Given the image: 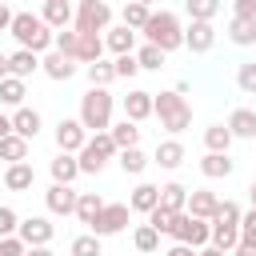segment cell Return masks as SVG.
Masks as SVG:
<instances>
[{
  "label": "cell",
  "instance_id": "obj_1",
  "mask_svg": "<svg viewBox=\"0 0 256 256\" xmlns=\"http://www.w3.org/2000/svg\"><path fill=\"white\" fill-rule=\"evenodd\" d=\"M8 36H16V44H20V48H28V52L44 56V52H52V36H56V32H52L36 12H12Z\"/></svg>",
  "mask_w": 256,
  "mask_h": 256
},
{
  "label": "cell",
  "instance_id": "obj_2",
  "mask_svg": "<svg viewBox=\"0 0 256 256\" xmlns=\"http://www.w3.org/2000/svg\"><path fill=\"white\" fill-rule=\"evenodd\" d=\"M140 36H144V44H156L164 56H168V52H176V48H184V24H180V16H176V12H168V8L152 12V16H148V24L140 28Z\"/></svg>",
  "mask_w": 256,
  "mask_h": 256
},
{
  "label": "cell",
  "instance_id": "obj_3",
  "mask_svg": "<svg viewBox=\"0 0 256 256\" xmlns=\"http://www.w3.org/2000/svg\"><path fill=\"white\" fill-rule=\"evenodd\" d=\"M152 116L160 120V128L168 136H180L188 124H192V104L188 96H180L176 88L172 92H152Z\"/></svg>",
  "mask_w": 256,
  "mask_h": 256
},
{
  "label": "cell",
  "instance_id": "obj_4",
  "mask_svg": "<svg viewBox=\"0 0 256 256\" xmlns=\"http://www.w3.org/2000/svg\"><path fill=\"white\" fill-rule=\"evenodd\" d=\"M112 112H116V96L108 92V88H88L84 96H80V112H76V120L88 128V136L92 132H108L112 128Z\"/></svg>",
  "mask_w": 256,
  "mask_h": 256
},
{
  "label": "cell",
  "instance_id": "obj_5",
  "mask_svg": "<svg viewBox=\"0 0 256 256\" xmlns=\"http://www.w3.org/2000/svg\"><path fill=\"white\" fill-rule=\"evenodd\" d=\"M116 144H112V136L108 132H92L88 136V144L76 152V164H80V176H100L104 172V164L108 160H116Z\"/></svg>",
  "mask_w": 256,
  "mask_h": 256
},
{
  "label": "cell",
  "instance_id": "obj_6",
  "mask_svg": "<svg viewBox=\"0 0 256 256\" xmlns=\"http://www.w3.org/2000/svg\"><path fill=\"white\" fill-rule=\"evenodd\" d=\"M72 28L76 32H108L112 28V4L108 0H80L72 8Z\"/></svg>",
  "mask_w": 256,
  "mask_h": 256
},
{
  "label": "cell",
  "instance_id": "obj_7",
  "mask_svg": "<svg viewBox=\"0 0 256 256\" xmlns=\"http://www.w3.org/2000/svg\"><path fill=\"white\" fill-rule=\"evenodd\" d=\"M128 216H132L128 204H108V200H104V208L96 212V220L88 224V232L100 236V240H104V236H120V232L128 228Z\"/></svg>",
  "mask_w": 256,
  "mask_h": 256
},
{
  "label": "cell",
  "instance_id": "obj_8",
  "mask_svg": "<svg viewBox=\"0 0 256 256\" xmlns=\"http://www.w3.org/2000/svg\"><path fill=\"white\" fill-rule=\"evenodd\" d=\"M212 236V220H200V216H188L180 212L176 216V228H172V244H188V248H204Z\"/></svg>",
  "mask_w": 256,
  "mask_h": 256
},
{
  "label": "cell",
  "instance_id": "obj_9",
  "mask_svg": "<svg viewBox=\"0 0 256 256\" xmlns=\"http://www.w3.org/2000/svg\"><path fill=\"white\" fill-rule=\"evenodd\" d=\"M52 136H56V148H60V152H72V156H76V152L88 144V128H84L76 116H60Z\"/></svg>",
  "mask_w": 256,
  "mask_h": 256
},
{
  "label": "cell",
  "instance_id": "obj_10",
  "mask_svg": "<svg viewBox=\"0 0 256 256\" xmlns=\"http://www.w3.org/2000/svg\"><path fill=\"white\" fill-rule=\"evenodd\" d=\"M16 236H20L28 248H44V244H52L56 224H52V216H24L20 228H16Z\"/></svg>",
  "mask_w": 256,
  "mask_h": 256
},
{
  "label": "cell",
  "instance_id": "obj_11",
  "mask_svg": "<svg viewBox=\"0 0 256 256\" xmlns=\"http://www.w3.org/2000/svg\"><path fill=\"white\" fill-rule=\"evenodd\" d=\"M40 72H44L48 80H56V84H68V80L80 72V64H76L72 56H64V52H56V48H52V52H44V56H40Z\"/></svg>",
  "mask_w": 256,
  "mask_h": 256
},
{
  "label": "cell",
  "instance_id": "obj_12",
  "mask_svg": "<svg viewBox=\"0 0 256 256\" xmlns=\"http://www.w3.org/2000/svg\"><path fill=\"white\" fill-rule=\"evenodd\" d=\"M212 44H216V28H212L208 20H188V28H184V48H188L192 56H204V52H212Z\"/></svg>",
  "mask_w": 256,
  "mask_h": 256
},
{
  "label": "cell",
  "instance_id": "obj_13",
  "mask_svg": "<svg viewBox=\"0 0 256 256\" xmlns=\"http://www.w3.org/2000/svg\"><path fill=\"white\" fill-rule=\"evenodd\" d=\"M76 188L72 184H52L48 192H44V208H48V216H72L76 212Z\"/></svg>",
  "mask_w": 256,
  "mask_h": 256
},
{
  "label": "cell",
  "instance_id": "obj_14",
  "mask_svg": "<svg viewBox=\"0 0 256 256\" xmlns=\"http://www.w3.org/2000/svg\"><path fill=\"white\" fill-rule=\"evenodd\" d=\"M8 116H12V132H16V136H24V140H36V136H40V128H44V116H40L36 108H28V104H24V108H16V112H8Z\"/></svg>",
  "mask_w": 256,
  "mask_h": 256
},
{
  "label": "cell",
  "instance_id": "obj_15",
  "mask_svg": "<svg viewBox=\"0 0 256 256\" xmlns=\"http://www.w3.org/2000/svg\"><path fill=\"white\" fill-rule=\"evenodd\" d=\"M184 156H188V152H184V144H180L176 136H168V140H160V144H156V152H152V164H160L164 172H176V168L184 164Z\"/></svg>",
  "mask_w": 256,
  "mask_h": 256
},
{
  "label": "cell",
  "instance_id": "obj_16",
  "mask_svg": "<svg viewBox=\"0 0 256 256\" xmlns=\"http://www.w3.org/2000/svg\"><path fill=\"white\" fill-rule=\"evenodd\" d=\"M216 208H220V196H216V192H208V188H192V192H188V204H184V212H188V216L212 220V216H216Z\"/></svg>",
  "mask_w": 256,
  "mask_h": 256
},
{
  "label": "cell",
  "instance_id": "obj_17",
  "mask_svg": "<svg viewBox=\"0 0 256 256\" xmlns=\"http://www.w3.org/2000/svg\"><path fill=\"white\" fill-rule=\"evenodd\" d=\"M104 52H112V56H128V52H136V32L124 28V24H112V28L104 32Z\"/></svg>",
  "mask_w": 256,
  "mask_h": 256
},
{
  "label": "cell",
  "instance_id": "obj_18",
  "mask_svg": "<svg viewBox=\"0 0 256 256\" xmlns=\"http://www.w3.org/2000/svg\"><path fill=\"white\" fill-rule=\"evenodd\" d=\"M40 20H44L52 32L72 28V4H64V0H44V4H40Z\"/></svg>",
  "mask_w": 256,
  "mask_h": 256
},
{
  "label": "cell",
  "instance_id": "obj_19",
  "mask_svg": "<svg viewBox=\"0 0 256 256\" xmlns=\"http://www.w3.org/2000/svg\"><path fill=\"white\" fill-rule=\"evenodd\" d=\"M104 56V36L100 32H76V64H96Z\"/></svg>",
  "mask_w": 256,
  "mask_h": 256
},
{
  "label": "cell",
  "instance_id": "obj_20",
  "mask_svg": "<svg viewBox=\"0 0 256 256\" xmlns=\"http://www.w3.org/2000/svg\"><path fill=\"white\" fill-rule=\"evenodd\" d=\"M36 72H40V56H36V52H28V48L8 52V76L28 80V76H36Z\"/></svg>",
  "mask_w": 256,
  "mask_h": 256
},
{
  "label": "cell",
  "instance_id": "obj_21",
  "mask_svg": "<svg viewBox=\"0 0 256 256\" xmlns=\"http://www.w3.org/2000/svg\"><path fill=\"white\" fill-rule=\"evenodd\" d=\"M148 116H152V92H144V88H132V92L124 96V120L140 124V120H148Z\"/></svg>",
  "mask_w": 256,
  "mask_h": 256
},
{
  "label": "cell",
  "instance_id": "obj_22",
  "mask_svg": "<svg viewBox=\"0 0 256 256\" xmlns=\"http://www.w3.org/2000/svg\"><path fill=\"white\" fill-rule=\"evenodd\" d=\"M200 172H204L208 180H228V176L236 172V160H232L228 152H204V160H200Z\"/></svg>",
  "mask_w": 256,
  "mask_h": 256
},
{
  "label": "cell",
  "instance_id": "obj_23",
  "mask_svg": "<svg viewBox=\"0 0 256 256\" xmlns=\"http://www.w3.org/2000/svg\"><path fill=\"white\" fill-rule=\"evenodd\" d=\"M32 184H36V168H32L28 160L4 168V188H8V192H28Z\"/></svg>",
  "mask_w": 256,
  "mask_h": 256
},
{
  "label": "cell",
  "instance_id": "obj_24",
  "mask_svg": "<svg viewBox=\"0 0 256 256\" xmlns=\"http://www.w3.org/2000/svg\"><path fill=\"white\" fill-rule=\"evenodd\" d=\"M48 172H52V184H76L80 164H76V156H72V152H56V156H52V164H48Z\"/></svg>",
  "mask_w": 256,
  "mask_h": 256
},
{
  "label": "cell",
  "instance_id": "obj_25",
  "mask_svg": "<svg viewBox=\"0 0 256 256\" xmlns=\"http://www.w3.org/2000/svg\"><path fill=\"white\" fill-rule=\"evenodd\" d=\"M156 204H160V184H148V180H140V184L132 188V196H128V208H132V212H144V216H148Z\"/></svg>",
  "mask_w": 256,
  "mask_h": 256
},
{
  "label": "cell",
  "instance_id": "obj_26",
  "mask_svg": "<svg viewBox=\"0 0 256 256\" xmlns=\"http://www.w3.org/2000/svg\"><path fill=\"white\" fill-rule=\"evenodd\" d=\"M228 132H232V140H256V112L252 108H232Z\"/></svg>",
  "mask_w": 256,
  "mask_h": 256
},
{
  "label": "cell",
  "instance_id": "obj_27",
  "mask_svg": "<svg viewBox=\"0 0 256 256\" xmlns=\"http://www.w3.org/2000/svg\"><path fill=\"white\" fill-rule=\"evenodd\" d=\"M116 164H120L124 176H144V168L152 164V156L144 148H124V152H116Z\"/></svg>",
  "mask_w": 256,
  "mask_h": 256
},
{
  "label": "cell",
  "instance_id": "obj_28",
  "mask_svg": "<svg viewBox=\"0 0 256 256\" xmlns=\"http://www.w3.org/2000/svg\"><path fill=\"white\" fill-rule=\"evenodd\" d=\"M208 244H212V248H220V252H232V248L240 244V224L212 220V236H208Z\"/></svg>",
  "mask_w": 256,
  "mask_h": 256
},
{
  "label": "cell",
  "instance_id": "obj_29",
  "mask_svg": "<svg viewBox=\"0 0 256 256\" xmlns=\"http://www.w3.org/2000/svg\"><path fill=\"white\" fill-rule=\"evenodd\" d=\"M24 96H28V80H16V76H4L0 80V104L4 108H24Z\"/></svg>",
  "mask_w": 256,
  "mask_h": 256
},
{
  "label": "cell",
  "instance_id": "obj_30",
  "mask_svg": "<svg viewBox=\"0 0 256 256\" xmlns=\"http://www.w3.org/2000/svg\"><path fill=\"white\" fill-rule=\"evenodd\" d=\"M228 40H232L236 48H252V44H256V20L232 16V20H228Z\"/></svg>",
  "mask_w": 256,
  "mask_h": 256
},
{
  "label": "cell",
  "instance_id": "obj_31",
  "mask_svg": "<svg viewBox=\"0 0 256 256\" xmlns=\"http://www.w3.org/2000/svg\"><path fill=\"white\" fill-rule=\"evenodd\" d=\"M84 76H88V88H108L112 80H116V68H112V60H96V64H84Z\"/></svg>",
  "mask_w": 256,
  "mask_h": 256
},
{
  "label": "cell",
  "instance_id": "obj_32",
  "mask_svg": "<svg viewBox=\"0 0 256 256\" xmlns=\"http://www.w3.org/2000/svg\"><path fill=\"white\" fill-rule=\"evenodd\" d=\"M108 136H112V144L124 152V148H140V128L132 124V120H120V124H112L108 128Z\"/></svg>",
  "mask_w": 256,
  "mask_h": 256
},
{
  "label": "cell",
  "instance_id": "obj_33",
  "mask_svg": "<svg viewBox=\"0 0 256 256\" xmlns=\"http://www.w3.org/2000/svg\"><path fill=\"white\" fill-rule=\"evenodd\" d=\"M184 204H188V188H184V184H176V180L160 184V208H168V212H184Z\"/></svg>",
  "mask_w": 256,
  "mask_h": 256
},
{
  "label": "cell",
  "instance_id": "obj_34",
  "mask_svg": "<svg viewBox=\"0 0 256 256\" xmlns=\"http://www.w3.org/2000/svg\"><path fill=\"white\" fill-rule=\"evenodd\" d=\"M100 208H104V196H96V192H80V196H76V212H72V216H76L80 224H92Z\"/></svg>",
  "mask_w": 256,
  "mask_h": 256
},
{
  "label": "cell",
  "instance_id": "obj_35",
  "mask_svg": "<svg viewBox=\"0 0 256 256\" xmlns=\"http://www.w3.org/2000/svg\"><path fill=\"white\" fill-rule=\"evenodd\" d=\"M0 160H4V164H20V160H28V140L16 136V132L4 136V140H0Z\"/></svg>",
  "mask_w": 256,
  "mask_h": 256
},
{
  "label": "cell",
  "instance_id": "obj_36",
  "mask_svg": "<svg viewBox=\"0 0 256 256\" xmlns=\"http://www.w3.org/2000/svg\"><path fill=\"white\" fill-rule=\"evenodd\" d=\"M148 16H152V8H144V4H132V0L120 8V24H124V28H132L136 36H140V28L148 24Z\"/></svg>",
  "mask_w": 256,
  "mask_h": 256
},
{
  "label": "cell",
  "instance_id": "obj_37",
  "mask_svg": "<svg viewBox=\"0 0 256 256\" xmlns=\"http://www.w3.org/2000/svg\"><path fill=\"white\" fill-rule=\"evenodd\" d=\"M204 148H208V152H228V148H232L228 124H208V128H204Z\"/></svg>",
  "mask_w": 256,
  "mask_h": 256
},
{
  "label": "cell",
  "instance_id": "obj_38",
  "mask_svg": "<svg viewBox=\"0 0 256 256\" xmlns=\"http://www.w3.org/2000/svg\"><path fill=\"white\" fill-rule=\"evenodd\" d=\"M164 60H168V56H164L156 44H140V48H136V64H140V72H144V68H148V72H160Z\"/></svg>",
  "mask_w": 256,
  "mask_h": 256
},
{
  "label": "cell",
  "instance_id": "obj_39",
  "mask_svg": "<svg viewBox=\"0 0 256 256\" xmlns=\"http://www.w3.org/2000/svg\"><path fill=\"white\" fill-rule=\"evenodd\" d=\"M132 244H136V252H160V232L152 228V224H140L136 232H132Z\"/></svg>",
  "mask_w": 256,
  "mask_h": 256
},
{
  "label": "cell",
  "instance_id": "obj_40",
  "mask_svg": "<svg viewBox=\"0 0 256 256\" xmlns=\"http://www.w3.org/2000/svg\"><path fill=\"white\" fill-rule=\"evenodd\" d=\"M68 256H104V252H100V236H92V232H80V236L68 244Z\"/></svg>",
  "mask_w": 256,
  "mask_h": 256
},
{
  "label": "cell",
  "instance_id": "obj_41",
  "mask_svg": "<svg viewBox=\"0 0 256 256\" xmlns=\"http://www.w3.org/2000/svg\"><path fill=\"white\" fill-rule=\"evenodd\" d=\"M184 12H188V20H208L212 24V16L220 12V0H184Z\"/></svg>",
  "mask_w": 256,
  "mask_h": 256
},
{
  "label": "cell",
  "instance_id": "obj_42",
  "mask_svg": "<svg viewBox=\"0 0 256 256\" xmlns=\"http://www.w3.org/2000/svg\"><path fill=\"white\" fill-rule=\"evenodd\" d=\"M176 216H180V212H168V208H160V204H156V208L148 212V224H152L160 236H172V228H176Z\"/></svg>",
  "mask_w": 256,
  "mask_h": 256
},
{
  "label": "cell",
  "instance_id": "obj_43",
  "mask_svg": "<svg viewBox=\"0 0 256 256\" xmlns=\"http://www.w3.org/2000/svg\"><path fill=\"white\" fill-rule=\"evenodd\" d=\"M236 88L248 92V96H256V60H244L236 68Z\"/></svg>",
  "mask_w": 256,
  "mask_h": 256
},
{
  "label": "cell",
  "instance_id": "obj_44",
  "mask_svg": "<svg viewBox=\"0 0 256 256\" xmlns=\"http://www.w3.org/2000/svg\"><path fill=\"white\" fill-rule=\"evenodd\" d=\"M52 48L56 52H64V56H72L76 60V28H60L56 36H52Z\"/></svg>",
  "mask_w": 256,
  "mask_h": 256
},
{
  "label": "cell",
  "instance_id": "obj_45",
  "mask_svg": "<svg viewBox=\"0 0 256 256\" xmlns=\"http://www.w3.org/2000/svg\"><path fill=\"white\" fill-rule=\"evenodd\" d=\"M112 68H116V80H132V76L140 72V64H136V52H128V56H116V60H112Z\"/></svg>",
  "mask_w": 256,
  "mask_h": 256
},
{
  "label": "cell",
  "instance_id": "obj_46",
  "mask_svg": "<svg viewBox=\"0 0 256 256\" xmlns=\"http://www.w3.org/2000/svg\"><path fill=\"white\" fill-rule=\"evenodd\" d=\"M16 228H20V216H16V208L0 204V240H4V236H16Z\"/></svg>",
  "mask_w": 256,
  "mask_h": 256
},
{
  "label": "cell",
  "instance_id": "obj_47",
  "mask_svg": "<svg viewBox=\"0 0 256 256\" xmlns=\"http://www.w3.org/2000/svg\"><path fill=\"white\" fill-rule=\"evenodd\" d=\"M240 244H256V208L240 212Z\"/></svg>",
  "mask_w": 256,
  "mask_h": 256
},
{
  "label": "cell",
  "instance_id": "obj_48",
  "mask_svg": "<svg viewBox=\"0 0 256 256\" xmlns=\"http://www.w3.org/2000/svg\"><path fill=\"white\" fill-rule=\"evenodd\" d=\"M240 212H244V208H240L236 200H220V208H216V216H212V220H224V224H240Z\"/></svg>",
  "mask_w": 256,
  "mask_h": 256
},
{
  "label": "cell",
  "instance_id": "obj_49",
  "mask_svg": "<svg viewBox=\"0 0 256 256\" xmlns=\"http://www.w3.org/2000/svg\"><path fill=\"white\" fill-rule=\"evenodd\" d=\"M24 248H28V244H24L20 236H4V240H0V256H24Z\"/></svg>",
  "mask_w": 256,
  "mask_h": 256
},
{
  "label": "cell",
  "instance_id": "obj_50",
  "mask_svg": "<svg viewBox=\"0 0 256 256\" xmlns=\"http://www.w3.org/2000/svg\"><path fill=\"white\" fill-rule=\"evenodd\" d=\"M232 16H248V20H256V0H232Z\"/></svg>",
  "mask_w": 256,
  "mask_h": 256
},
{
  "label": "cell",
  "instance_id": "obj_51",
  "mask_svg": "<svg viewBox=\"0 0 256 256\" xmlns=\"http://www.w3.org/2000/svg\"><path fill=\"white\" fill-rule=\"evenodd\" d=\"M164 256H196V248H188V244H172Z\"/></svg>",
  "mask_w": 256,
  "mask_h": 256
},
{
  "label": "cell",
  "instance_id": "obj_52",
  "mask_svg": "<svg viewBox=\"0 0 256 256\" xmlns=\"http://www.w3.org/2000/svg\"><path fill=\"white\" fill-rule=\"evenodd\" d=\"M228 256H256V244H236Z\"/></svg>",
  "mask_w": 256,
  "mask_h": 256
},
{
  "label": "cell",
  "instance_id": "obj_53",
  "mask_svg": "<svg viewBox=\"0 0 256 256\" xmlns=\"http://www.w3.org/2000/svg\"><path fill=\"white\" fill-rule=\"evenodd\" d=\"M4 136H12V116H8V112H0V140H4Z\"/></svg>",
  "mask_w": 256,
  "mask_h": 256
},
{
  "label": "cell",
  "instance_id": "obj_54",
  "mask_svg": "<svg viewBox=\"0 0 256 256\" xmlns=\"http://www.w3.org/2000/svg\"><path fill=\"white\" fill-rule=\"evenodd\" d=\"M8 24H12V8L0 4V32H8Z\"/></svg>",
  "mask_w": 256,
  "mask_h": 256
},
{
  "label": "cell",
  "instance_id": "obj_55",
  "mask_svg": "<svg viewBox=\"0 0 256 256\" xmlns=\"http://www.w3.org/2000/svg\"><path fill=\"white\" fill-rule=\"evenodd\" d=\"M24 256H56V252L44 244V248H24Z\"/></svg>",
  "mask_w": 256,
  "mask_h": 256
},
{
  "label": "cell",
  "instance_id": "obj_56",
  "mask_svg": "<svg viewBox=\"0 0 256 256\" xmlns=\"http://www.w3.org/2000/svg\"><path fill=\"white\" fill-rule=\"evenodd\" d=\"M196 256H228V252H220V248H212V244H204V248H196Z\"/></svg>",
  "mask_w": 256,
  "mask_h": 256
},
{
  "label": "cell",
  "instance_id": "obj_57",
  "mask_svg": "<svg viewBox=\"0 0 256 256\" xmlns=\"http://www.w3.org/2000/svg\"><path fill=\"white\" fill-rule=\"evenodd\" d=\"M4 76H8V56L0 52V80H4Z\"/></svg>",
  "mask_w": 256,
  "mask_h": 256
},
{
  "label": "cell",
  "instance_id": "obj_58",
  "mask_svg": "<svg viewBox=\"0 0 256 256\" xmlns=\"http://www.w3.org/2000/svg\"><path fill=\"white\" fill-rule=\"evenodd\" d=\"M248 200H252V208H256V180L248 184Z\"/></svg>",
  "mask_w": 256,
  "mask_h": 256
},
{
  "label": "cell",
  "instance_id": "obj_59",
  "mask_svg": "<svg viewBox=\"0 0 256 256\" xmlns=\"http://www.w3.org/2000/svg\"><path fill=\"white\" fill-rule=\"evenodd\" d=\"M132 4H144V8H152V4H156V0H132Z\"/></svg>",
  "mask_w": 256,
  "mask_h": 256
},
{
  "label": "cell",
  "instance_id": "obj_60",
  "mask_svg": "<svg viewBox=\"0 0 256 256\" xmlns=\"http://www.w3.org/2000/svg\"><path fill=\"white\" fill-rule=\"evenodd\" d=\"M0 4H8V0H0Z\"/></svg>",
  "mask_w": 256,
  "mask_h": 256
},
{
  "label": "cell",
  "instance_id": "obj_61",
  "mask_svg": "<svg viewBox=\"0 0 256 256\" xmlns=\"http://www.w3.org/2000/svg\"><path fill=\"white\" fill-rule=\"evenodd\" d=\"M64 4H72V0H64Z\"/></svg>",
  "mask_w": 256,
  "mask_h": 256
},
{
  "label": "cell",
  "instance_id": "obj_62",
  "mask_svg": "<svg viewBox=\"0 0 256 256\" xmlns=\"http://www.w3.org/2000/svg\"><path fill=\"white\" fill-rule=\"evenodd\" d=\"M40 4H44V0H40Z\"/></svg>",
  "mask_w": 256,
  "mask_h": 256
},
{
  "label": "cell",
  "instance_id": "obj_63",
  "mask_svg": "<svg viewBox=\"0 0 256 256\" xmlns=\"http://www.w3.org/2000/svg\"><path fill=\"white\" fill-rule=\"evenodd\" d=\"M252 112H256V108H252Z\"/></svg>",
  "mask_w": 256,
  "mask_h": 256
}]
</instances>
